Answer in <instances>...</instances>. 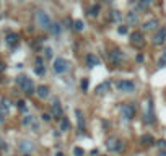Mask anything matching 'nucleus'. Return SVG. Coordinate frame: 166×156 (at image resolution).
I'll return each mask as SVG.
<instances>
[{
  "instance_id": "obj_1",
  "label": "nucleus",
  "mask_w": 166,
  "mask_h": 156,
  "mask_svg": "<svg viewBox=\"0 0 166 156\" xmlns=\"http://www.w3.org/2000/svg\"><path fill=\"white\" fill-rule=\"evenodd\" d=\"M16 83H18V86L23 89V93H26V94H34L36 93L31 78H28L26 75H20V77L16 78Z\"/></svg>"
},
{
  "instance_id": "obj_2",
  "label": "nucleus",
  "mask_w": 166,
  "mask_h": 156,
  "mask_svg": "<svg viewBox=\"0 0 166 156\" xmlns=\"http://www.w3.org/2000/svg\"><path fill=\"white\" fill-rule=\"evenodd\" d=\"M106 148L111 153H121L122 148H124V141L119 140L117 137H109L106 140Z\"/></svg>"
},
{
  "instance_id": "obj_3",
  "label": "nucleus",
  "mask_w": 166,
  "mask_h": 156,
  "mask_svg": "<svg viewBox=\"0 0 166 156\" xmlns=\"http://www.w3.org/2000/svg\"><path fill=\"white\" fill-rule=\"evenodd\" d=\"M36 21H37V26H41L42 29H49V31H51L52 21H51V18H49V15H47L46 12L37 10V12H36Z\"/></svg>"
},
{
  "instance_id": "obj_4",
  "label": "nucleus",
  "mask_w": 166,
  "mask_h": 156,
  "mask_svg": "<svg viewBox=\"0 0 166 156\" xmlns=\"http://www.w3.org/2000/svg\"><path fill=\"white\" fill-rule=\"evenodd\" d=\"M52 68H54L55 73L62 75V73H65V72L70 68V64H69V60H65L64 57H57V59L54 60V65H52Z\"/></svg>"
},
{
  "instance_id": "obj_5",
  "label": "nucleus",
  "mask_w": 166,
  "mask_h": 156,
  "mask_svg": "<svg viewBox=\"0 0 166 156\" xmlns=\"http://www.w3.org/2000/svg\"><path fill=\"white\" fill-rule=\"evenodd\" d=\"M116 88L121 93H134L135 91V85L130 80H119V81H116Z\"/></svg>"
},
{
  "instance_id": "obj_6",
  "label": "nucleus",
  "mask_w": 166,
  "mask_h": 156,
  "mask_svg": "<svg viewBox=\"0 0 166 156\" xmlns=\"http://www.w3.org/2000/svg\"><path fill=\"white\" fill-rule=\"evenodd\" d=\"M121 117L124 120H132L135 117V106L134 104H124L121 107Z\"/></svg>"
},
{
  "instance_id": "obj_7",
  "label": "nucleus",
  "mask_w": 166,
  "mask_h": 156,
  "mask_svg": "<svg viewBox=\"0 0 166 156\" xmlns=\"http://www.w3.org/2000/svg\"><path fill=\"white\" fill-rule=\"evenodd\" d=\"M151 42H153L155 46L164 44V42H166V28H160V29L153 34V39H151Z\"/></svg>"
},
{
  "instance_id": "obj_8",
  "label": "nucleus",
  "mask_w": 166,
  "mask_h": 156,
  "mask_svg": "<svg viewBox=\"0 0 166 156\" xmlns=\"http://www.w3.org/2000/svg\"><path fill=\"white\" fill-rule=\"evenodd\" d=\"M145 122L147 124H153L155 122V111H153V102H151V99H148V102H147V107H145Z\"/></svg>"
},
{
  "instance_id": "obj_9",
  "label": "nucleus",
  "mask_w": 166,
  "mask_h": 156,
  "mask_svg": "<svg viewBox=\"0 0 166 156\" xmlns=\"http://www.w3.org/2000/svg\"><path fill=\"white\" fill-rule=\"evenodd\" d=\"M130 42L137 47L143 46V34H142V31H134L130 34Z\"/></svg>"
},
{
  "instance_id": "obj_10",
  "label": "nucleus",
  "mask_w": 166,
  "mask_h": 156,
  "mask_svg": "<svg viewBox=\"0 0 166 156\" xmlns=\"http://www.w3.org/2000/svg\"><path fill=\"white\" fill-rule=\"evenodd\" d=\"M18 148H20V151H23L25 154H30L31 151L34 150V145H33V141H30V140H23V141H20Z\"/></svg>"
},
{
  "instance_id": "obj_11",
  "label": "nucleus",
  "mask_w": 166,
  "mask_h": 156,
  "mask_svg": "<svg viewBox=\"0 0 166 156\" xmlns=\"http://www.w3.org/2000/svg\"><path fill=\"white\" fill-rule=\"evenodd\" d=\"M54 117H57V119H60V117L64 116V112H62V106H60V102H59V99H54L52 101V112H51Z\"/></svg>"
},
{
  "instance_id": "obj_12",
  "label": "nucleus",
  "mask_w": 166,
  "mask_h": 156,
  "mask_svg": "<svg viewBox=\"0 0 166 156\" xmlns=\"http://www.w3.org/2000/svg\"><path fill=\"white\" fill-rule=\"evenodd\" d=\"M75 117H77V122H78V130L85 132V117H83V112L80 111V109H75Z\"/></svg>"
},
{
  "instance_id": "obj_13",
  "label": "nucleus",
  "mask_w": 166,
  "mask_h": 156,
  "mask_svg": "<svg viewBox=\"0 0 166 156\" xmlns=\"http://www.w3.org/2000/svg\"><path fill=\"white\" fill-rule=\"evenodd\" d=\"M124 59H125V55H124V52H122V50L116 49V50L111 52V60H112L114 64H119V62H122Z\"/></svg>"
},
{
  "instance_id": "obj_14",
  "label": "nucleus",
  "mask_w": 166,
  "mask_h": 156,
  "mask_svg": "<svg viewBox=\"0 0 166 156\" xmlns=\"http://www.w3.org/2000/svg\"><path fill=\"white\" fill-rule=\"evenodd\" d=\"M156 26H158V20H156V18H151V20L145 21L143 25H142V29L143 31H153Z\"/></svg>"
},
{
  "instance_id": "obj_15",
  "label": "nucleus",
  "mask_w": 166,
  "mask_h": 156,
  "mask_svg": "<svg viewBox=\"0 0 166 156\" xmlns=\"http://www.w3.org/2000/svg\"><path fill=\"white\" fill-rule=\"evenodd\" d=\"M49 93H51V89H49V86H46V85H41V86H37V89H36V94L41 99H46L49 96Z\"/></svg>"
},
{
  "instance_id": "obj_16",
  "label": "nucleus",
  "mask_w": 166,
  "mask_h": 156,
  "mask_svg": "<svg viewBox=\"0 0 166 156\" xmlns=\"http://www.w3.org/2000/svg\"><path fill=\"white\" fill-rule=\"evenodd\" d=\"M8 111H10V101L7 98H3L0 101V116H7Z\"/></svg>"
},
{
  "instance_id": "obj_17",
  "label": "nucleus",
  "mask_w": 166,
  "mask_h": 156,
  "mask_svg": "<svg viewBox=\"0 0 166 156\" xmlns=\"http://www.w3.org/2000/svg\"><path fill=\"white\" fill-rule=\"evenodd\" d=\"M109 86H111V81H109V80H106V81H103V83H99L98 86H96V94H104V93H108Z\"/></svg>"
},
{
  "instance_id": "obj_18",
  "label": "nucleus",
  "mask_w": 166,
  "mask_h": 156,
  "mask_svg": "<svg viewBox=\"0 0 166 156\" xmlns=\"http://www.w3.org/2000/svg\"><path fill=\"white\" fill-rule=\"evenodd\" d=\"M155 0H139V12H147L153 5Z\"/></svg>"
},
{
  "instance_id": "obj_19",
  "label": "nucleus",
  "mask_w": 166,
  "mask_h": 156,
  "mask_svg": "<svg viewBox=\"0 0 166 156\" xmlns=\"http://www.w3.org/2000/svg\"><path fill=\"white\" fill-rule=\"evenodd\" d=\"M87 64H88V67H98V65H99V59L94 54H88L87 55Z\"/></svg>"
},
{
  "instance_id": "obj_20",
  "label": "nucleus",
  "mask_w": 166,
  "mask_h": 156,
  "mask_svg": "<svg viewBox=\"0 0 166 156\" xmlns=\"http://www.w3.org/2000/svg\"><path fill=\"white\" fill-rule=\"evenodd\" d=\"M7 44L8 46H16L18 44V34H15V33H10V34L7 36Z\"/></svg>"
},
{
  "instance_id": "obj_21",
  "label": "nucleus",
  "mask_w": 166,
  "mask_h": 156,
  "mask_svg": "<svg viewBox=\"0 0 166 156\" xmlns=\"http://www.w3.org/2000/svg\"><path fill=\"white\" fill-rule=\"evenodd\" d=\"M137 21H139V13L129 12V15H127V23H129V25H135Z\"/></svg>"
},
{
  "instance_id": "obj_22",
  "label": "nucleus",
  "mask_w": 166,
  "mask_h": 156,
  "mask_svg": "<svg viewBox=\"0 0 166 156\" xmlns=\"http://www.w3.org/2000/svg\"><path fill=\"white\" fill-rule=\"evenodd\" d=\"M69 129H70V120L64 116L62 119H60V130H62V132H67Z\"/></svg>"
},
{
  "instance_id": "obj_23",
  "label": "nucleus",
  "mask_w": 166,
  "mask_h": 156,
  "mask_svg": "<svg viewBox=\"0 0 166 156\" xmlns=\"http://www.w3.org/2000/svg\"><path fill=\"white\" fill-rule=\"evenodd\" d=\"M140 141L143 145H153L155 143V140H153V137H151V135H142L140 137Z\"/></svg>"
},
{
  "instance_id": "obj_24",
  "label": "nucleus",
  "mask_w": 166,
  "mask_h": 156,
  "mask_svg": "<svg viewBox=\"0 0 166 156\" xmlns=\"http://www.w3.org/2000/svg\"><path fill=\"white\" fill-rule=\"evenodd\" d=\"M111 20L112 21H122V15H121V12H117V10H112L111 12Z\"/></svg>"
},
{
  "instance_id": "obj_25",
  "label": "nucleus",
  "mask_w": 166,
  "mask_h": 156,
  "mask_svg": "<svg viewBox=\"0 0 166 156\" xmlns=\"http://www.w3.org/2000/svg\"><path fill=\"white\" fill-rule=\"evenodd\" d=\"M99 10H101V8H99V5H93V7L88 10V15H90V16H98V15H99Z\"/></svg>"
},
{
  "instance_id": "obj_26",
  "label": "nucleus",
  "mask_w": 166,
  "mask_h": 156,
  "mask_svg": "<svg viewBox=\"0 0 166 156\" xmlns=\"http://www.w3.org/2000/svg\"><path fill=\"white\" fill-rule=\"evenodd\" d=\"M166 65V49L163 50V54H161V57H160V60H158V67L160 68H163Z\"/></svg>"
},
{
  "instance_id": "obj_27",
  "label": "nucleus",
  "mask_w": 166,
  "mask_h": 156,
  "mask_svg": "<svg viewBox=\"0 0 166 156\" xmlns=\"http://www.w3.org/2000/svg\"><path fill=\"white\" fill-rule=\"evenodd\" d=\"M73 28H75V29H77V31H82L83 28H85V23H83L82 20H77V21L73 23Z\"/></svg>"
},
{
  "instance_id": "obj_28",
  "label": "nucleus",
  "mask_w": 166,
  "mask_h": 156,
  "mask_svg": "<svg viewBox=\"0 0 166 156\" xmlns=\"http://www.w3.org/2000/svg\"><path fill=\"white\" fill-rule=\"evenodd\" d=\"M33 122H34V117H33V116H26L25 119H23V124H25V125H31Z\"/></svg>"
},
{
  "instance_id": "obj_29",
  "label": "nucleus",
  "mask_w": 166,
  "mask_h": 156,
  "mask_svg": "<svg viewBox=\"0 0 166 156\" xmlns=\"http://www.w3.org/2000/svg\"><path fill=\"white\" fill-rule=\"evenodd\" d=\"M73 154H75V156H83L85 151L80 148V146H75V148H73Z\"/></svg>"
},
{
  "instance_id": "obj_30",
  "label": "nucleus",
  "mask_w": 166,
  "mask_h": 156,
  "mask_svg": "<svg viewBox=\"0 0 166 156\" xmlns=\"http://www.w3.org/2000/svg\"><path fill=\"white\" fill-rule=\"evenodd\" d=\"M34 73L39 75V77H42V75L46 73V68H44V67H36V68H34Z\"/></svg>"
},
{
  "instance_id": "obj_31",
  "label": "nucleus",
  "mask_w": 166,
  "mask_h": 156,
  "mask_svg": "<svg viewBox=\"0 0 166 156\" xmlns=\"http://www.w3.org/2000/svg\"><path fill=\"white\" fill-rule=\"evenodd\" d=\"M51 31L54 33V34H59V33H60V25H59V23H55V25H52Z\"/></svg>"
},
{
  "instance_id": "obj_32",
  "label": "nucleus",
  "mask_w": 166,
  "mask_h": 156,
  "mask_svg": "<svg viewBox=\"0 0 166 156\" xmlns=\"http://www.w3.org/2000/svg\"><path fill=\"white\" fill-rule=\"evenodd\" d=\"M44 52H46V57H52V55H54V50H52V47H46L44 49Z\"/></svg>"
},
{
  "instance_id": "obj_33",
  "label": "nucleus",
  "mask_w": 166,
  "mask_h": 156,
  "mask_svg": "<svg viewBox=\"0 0 166 156\" xmlns=\"http://www.w3.org/2000/svg\"><path fill=\"white\" fill-rule=\"evenodd\" d=\"M127 31H129V26H119V29H117L119 34H127Z\"/></svg>"
},
{
  "instance_id": "obj_34",
  "label": "nucleus",
  "mask_w": 166,
  "mask_h": 156,
  "mask_svg": "<svg viewBox=\"0 0 166 156\" xmlns=\"http://www.w3.org/2000/svg\"><path fill=\"white\" fill-rule=\"evenodd\" d=\"M16 106H18V109H20V111H26V102L25 101H18Z\"/></svg>"
},
{
  "instance_id": "obj_35",
  "label": "nucleus",
  "mask_w": 166,
  "mask_h": 156,
  "mask_svg": "<svg viewBox=\"0 0 166 156\" xmlns=\"http://www.w3.org/2000/svg\"><path fill=\"white\" fill-rule=\"evenodd\" d=\"M82 88H83V91H87V89H88V80L87 78L82 81Z\"/></svg>"
},
{
  "instance_id": "obj_36",
  "label": "nucleus",
  "mask_w": 166,
  "mask_h": 156,
  "mask_svg": "<svg viewBox=\"0 0 166 156\" xmlns=\"http://www.w3.org/2000/svg\"><path fill=\"white\" fill-rule=\"evenodd\" d=\"M36 67H44V65H42V59L41 57L36 59Z\"/></svg>"
},
{
  "instance_id": "obj_37",
  "label": "nucleus",
  "mask_w": 166,
  "mask_h": 156,
  "mask_svg": "<svg viewBox=\"0 0 166 156\" xmlns=\"http://www.w3.org/2000/svg\"><path fill=\"white\" fill-rule=\"evenodd\" d=\"M42 119H44L46 122L51 120V119H52V114H42Z\"/></svg>"
},
{
  "instance_id": "obj_38",
  "label": "nucleus",
  "mask_w": 166,
  "mask_h": 156,
  "mask_svg": "<svg viewBox=\"0 0 166 156\" xmlns=\"http://www.w3.org/2000/svg\"><path fill=\"white\" fill-rule=\"evenodd\" d=\"M137 62H143V55H142V54L137 55Z\"/></svg>"
},
{
  "instance_id": "obj_39",
  "label": "nucleus",
  "mask_w": 166,
  "mask_h": 156,
  "mask_svg": "<svg viewBox=\"0 0 166 156\" xmlns=\"http://www.w3.org/2000/svg\"><path fill=\"white\" fill-rule=\"evenodd\" d=\"M158 145H160V146H166V140H160Z\"/></svg>"
},
{
  "instance_id": "obj_40",
  "label": "nucleus",
  "mask_w": 166,
  "mask_h": 156,
  "mask_svg": "<svg viewBox=\"0 0 166 156\" xmlns=\"http://www.w3.org/2000/svg\"><path fill=\"white\" fill-rule=\"evenodd\" d=\"M2 70H5V65H3V64H0V72H2Z\"/></svg>"
},
{
  "instance_id": "obj_41",
  "label": "nucleus",
  "mask_w": 166,
  "mask_h": 156,
  "mask_svg": "<svg viewBox=\"0 0 166 156\" xmlns=\"http://www.w3.org/2000/svg\"><path fill=\"white\" fill-rule=\"evenodd\" d=\"M160 156H166V151H161V153H160Z\"/></svg>"
},
{
  "instance_id": "obj_42",
  "label": "nucleus",
  "mask_w": 166,
  "mask_h": 156,
  "mask_svg": "<svg viewBox=\"0 0 166 156\" xmlns=\"http://www.w3.org/2000/svg\"><path fill=\"white\" fill-rule=\"evenodd\" d=\"M103 2H104V3H111L112 0H103Z\"/></svg>"
},
{
  "instance_id": "obj_43",
  "label": "nucleus",
  "mask_w": 166,
  "mask_h": 156,
  "mask_svg": "<svg viewBox=\"0 0 166 156\" xmlns=\"http://www.w3.org/2000/svg\"><path fill=\"white\" fill-rule=\"evenodd\" d=\"M127 2H130V3H135V2H137V0H127Z\"/></svg>"
},
{
  "instance_id": "obj_44",
  "label": "nucleus",
  "mask_w": 166,
  "mask_h": 156,
  "mask_svg": "<svg viewBox=\"0 0 166 156\" xmlns=\"http://www.w3.org/2000/svg\"><path fill=\"white\" fill-rule=\"evenodd\" d=\"M57 156H64V153H57Z\"/></svg>"
},
{
  "instance_id": "obj_45",
  "label": "nucleus",
  "mask_w": 166,
  "mask_h": 156,
  "mask_svg": "<svg viewBox=\"0 0 166 156\" xmlns=\"http://www.w3.org/2000/svg\"><path fill=\"white\" fill-rule=\"evenodd\" d=\"M25 156H30V154H25Z\"/></svg>"
}]
</instances>
